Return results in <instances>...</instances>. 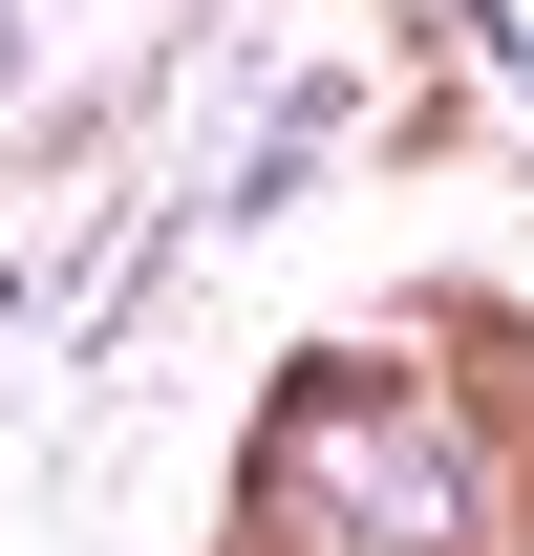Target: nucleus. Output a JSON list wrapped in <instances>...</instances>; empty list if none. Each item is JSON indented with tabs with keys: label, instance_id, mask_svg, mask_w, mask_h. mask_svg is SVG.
Listing matches in <instances>:
<instances>
[{
	"label": "nucleus",
	"instance_id": "f257e3e1",
	"mask_svg": "<svg viewBox=\"0 0 534 556\" xmlns=\"http://www.w3.org/2000/svg\"><path fill=\"white\" fill-rule=\"evenodd\" d=\"M300 450H321V514H342V535H364V556H428V535H449V450H428V428H300Z\"/></svg>",
	"mask_w": 534,
	"mask_h": 556
}]
</instances>
